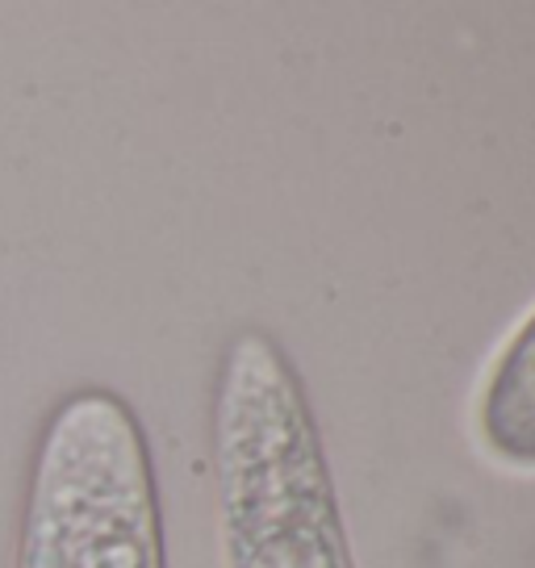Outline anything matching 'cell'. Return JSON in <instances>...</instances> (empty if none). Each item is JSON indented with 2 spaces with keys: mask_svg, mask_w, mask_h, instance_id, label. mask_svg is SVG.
Segmentation results:
<instances>
[{
  "mask_svg": "<svg viewBox=\"0 0 535 568\" xmlns=\"http://www.w3.org/2000/svg\"><path fill=\"white\" fill-rule=\"evenodd\" d=\"M214 473L226 568H352L305 389L264 331H239L222 355Z\"/></svg>",
  "mask_w": 535,
  "mask_h": 568,
  "instance_id": "1",
  "label": "cell"
},
{
  "mask_svg": "<svg viewBox=\"0 0 535 568\" xmlns=\"http://www.w3.org/2000/svg\"><path fill=\"white\" fill-rule=\"evenodd\" d=\"M13 568H168L147 435L118 393L80 389L47 418Z\"/></svg>",
  "mask_w": 535,
  "mask_h": 568,
  "instance_id": "2",
  "label": "cell"
},
{
  "mask_svg": "<svg viewBox=\"0 0 535 568\" xmlns=\"http://www.w3.org/2000/svg\"><path fill=\"white\" fill-rule=\"evenodd\" d=\"M477 430L489 456L515 468H535V314L506 343L485 381Z\"/></svg>",
  "mask_w": 535,
  "mask_h": 568,
  "instance_id": "3",
  "label": "cell"
}]
</instances>
